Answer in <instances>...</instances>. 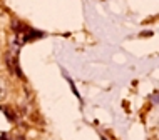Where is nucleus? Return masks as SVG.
Masks as SVG:
<instances>
[{
  "label": "nucleus",
  "mask_w": 159,
  "mask_h": 140,
  "mask_svg": "<svg viewBox=\"0 0 159 140\" xmlns=\"http://www.w3.org/2000/svg\"><path fill=\"white\" fill-rule=\"evenodd\" d=\"M15 32H17V44L19 45H22V44H25V42H29V40H34V37L40 35L39 32H34L32 28L25 27L24 23H17L15 25Z\"/></svg>",
  "instance_id": "obj_1"
},
{
  "label": "nucleus",
  "mask_w": 159,
  "mask_h": 140,
  "mask_svg": "<svg viewBox=\"0 0 159 140\" xmlns=\"http://www.w3.org/2000/svg\"><path fill=\"white\" fill-rule=\"evenodd\" d=\"M8 90V87H7V82H5V80H3L2 77H0V100H2V99H5V97H7V92Z\"/></svg>",
  "instance_id": "obj_2"
}]
</instances>
